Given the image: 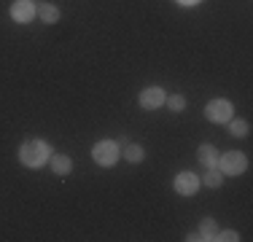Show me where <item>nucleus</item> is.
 Wrapping results in <instances>:
<instances>
[{
  "mask_svg": "<svg viewBox=\"0 0 253 242\" xmlns=\"http://www.w3.org/2000/svg\"><path fill=\"white\" fill-rule=\"evenodd\" d=\"M49 164H51V169L57 175H68L70 169H73V161H70V156H65V154H51Z\"/></svg>",
  "mask_w": 253,
  "mask_h": 242,
  "instance_id": "nucleus-8",
  "label": "nucleus"
},
{
  "mask_svg": "<svg viewBox=\"0 0 253 242\" xmlns=\"http://www.w3.org/2000/svg\"><path fill=\"white\" fill-rule=\"evenodd\" d=\"M200 164H202V167H208V169L218 164V154H215V145H210V143L200 145Z\"/></svg>",
  "mask_w": 253,
  "mask_h": 242,
  "instance_id": "nucleus-9",
  "label": "nucleus"
},
{
  "mask_svg": "<svg viewBox=\"0 0 253 242\" xmlns=\"http://www.w3.org/2000/svg\"><path fill=\"white\" fill-rule=\"evenodd\" d=\"M215 240H221V242H237V240H240V234H237V232H232V229H226V232L215 234Z\"/></svg>",
  "mask_w": 253,
  "mask_h": 242,
  "instance_id": "nucleus-16",
  "label": "nucleus"
},
{
  "mask_svg": "<svg viewBox=\"0 0 253 242\" xmlns=\"http://www.w3.org/2000/svg\"><path fill=\"white\" fill-rule=\"evenodd\" d=\"M205 116L215 124H224V121L232 119V102L229 100H210L208 108H205Z\"/></svg>",
  "mask_w": 253,
  "mask_h": 242,
  "instance_id": "nucleus-4",
  "label": "nucleus"
},
{
  "mask_svg": "<svg viewBox=\"0 0 253 242\" xmlns=\"http://www.w3.org/2000/svg\"><path fill=\"white\" fill-rule=\"evenodd\" d=\"M200 189V178H197L194 172H178L175 178V191L183 194V197H191V194H197Z\"/></svg>",
  "mask_w": 253,
  "mask_h": 242,
  "instance_id": "nucleus-7",
  "label": "nucleus"
},
{
  "mask_svg": "<svg viewBox=\"0 0 253 242\" xmlns=\"http://www.w3.org/2000/svg\"><path fill=\"white\" fill-rule=\"evenodd\" d=\"M229 132H232L234 137H245L248 135V121H243V119L232 121V124H229Z\"/></svg>",
  "mask_w": 253,
  "mask_h": 242,
  "instance_id": "nucleus-14",
  "label": "nucleus"
},
{
  "mask_svg": "<svg viewBox=\"0 0 253 242\" xmlns=\"http://www.w3.org/2000/svg\"><path fill=\"white\" fill-rule=\"evenodd\" d=\"M165 100H167V94H165V89H162V86H148V89H143V92H140V105L146 108V111L162 108V105H165Z\"/></svg>",
  "mask_w": 253,
  "mask_h": 242,
  "instance_id": "nucleus-5",
  "label": "nucleus"
},
{
  "mask_svg": "<svg viewBox=\"0 0 253 242\" xmlns=\"http://www.w3.org/2000/svg\"><path fill=\"white\" fill-rule=\"evenodd\" d=\"M218 169L224 175H243L248 169V156L240 154V151H226L218 159Z\"/></svg>",
  "mask_w": 253,
  "mask_h": 242,
  "instance_id": "nucleus-3",
  "label": "nucleus"
},
{
  "mask_svg": "<svg viewBox=\"0 0 253 242\" xmlns=\"http://www.w3.org/2000/svg\"><path fill=\"white\" fill-rule=\"evenodd\" d=\"M38 14V8H35L33 0H14V5H11V16H14V22H33V16Z\"/></svg>",
  "mask_w": 253,
  "mask_h": 242,
  "instance_id": "nucleus-6",
  "label": "nucleus"
},
{
  "mask_svg": "<svg viewBox=\"0 0 253 242\" xmlns=\"http://www.w3.org/2000/svg\"><path fill=\"white\" fill-rule=\"evenodd\" d=\"M49 156H51V145L46 140H27L19 148V159L27 167H43V161H49Z\"/></svg>",
  "mask_w": 253,
  "mask_h": 242,
  "instance_id": "nucleus-1",
  "label": "nucleus"
},
{
  "mask_svg": "<svg viewBox=\"0 0 253 242\" xmlns=\"http://www.w3.org/2000/svg\"><path fill=\"white\" fill-rule=\"evenodd\" d=\"M124 156H126V161H143V156H146V151H143V145H135V143H129L124 148Z\"/></svg>",
  "mask_w": 253,
  "mask_h": 242,
  "instance_id": "nucleus-13",
  "label": "nucleus"
},
{
  "mask_svg": "<svg viewBox=\"0 0 253 242\" xmlns=\"http://www.w3.org/2000/svg\"><path fill=\"white\" fill-rule=\"evenodd\" d=\"M186 240H189V242H200V240H202V234H200V232H197V234H189Z\"/></svg>",
  "mask_w": 253,
  "mask_h": 242,
  "instance_id": "nucleus-18",
  "label": "nucleus"
},
{
  "mask_svg": "<svg viewBox=\"0 0 253 242\" xmlns=\"http://www.w3.org/2000/svg\"><path fill=\"white\" fill-rule=\"evenodd\" d=\"M119 154H122V148L116 145V140H100L92 148V156L100 167H113L119 161Z\"/></svg>",
  "mask_w": 253,
  "mask_h": 242,
  "instance_id": "nucleus-2",
  "label": "nucleus"
},
{
  "mask_svg": "<svg viewBox=\"0 0 253 242\" xmlns=\"http://www.w3.org/2000/svg\"><path fill=\"white\" fill-rule=\"evenodd\" d=\"M178 3H180V5H197L200 0H178Z\"/></svg>",
  "mask_w": 253,
  "mask_h": 242,
  "instance_id": "nucleus-19",
  "label": "nucleus"
},
{
  "mask_svg": "<svg viewBox=\"0 0 253 242\" xmlns=\"http://www.w3.org/2000/svg\"><path fill=\"white\" fill-rule=\"evenodd\" d=\"M116 145H119V148H122V151H124V148H126V145H129V140H126V137H119V140H116Z\"/></svg>",
  "mask_w": 253,
  "mask_h": 242,
  "instance_id": "nucleus-17",
  "label": "nucleus"
},
{
  "mask_svg": "<svg viewBox=\"0 0 253 242\" xmlns=\"http://www.w3.org/2000/svg\"><path fill=\"white\" fill-rule=\"evenodd\" d=\"M165 102H170V108H172L175 113H180V111L186 108V97H183V94H172L170 100H165Z\"/></svg>",
  "mask_w": 253,
  "mask_h": 242,
  "instance_id": "nucleus-15",
  "label": "nucleus"
},
{
  "mask_svg": "<svg viewBox=\"0 0 253 242\" xmlns=\"http://www.w3.org/2000/svg\"><path fill=\"white\" fill-rule=\"evenodd\" d=\"M200 183H205L208 189H218V186L224 183V172L215 169V167H210V172H205V178L200 180Z\"/></svg>",
  "mask_w": 253,
  "mask_h": 242,
  "instance_id": "nucleus-11",
  "label": "nucleus"
},
{
  "mask_svg": "<svg viewBox=\"0 0 253 242\" xmlns=\"http://www.w3.org/2000/svg\"><path fill=\"white\" fill-rule=\"evenodd\" d=\"M200 234H202V240H215V234H218V226H215L213 218H205V221L200 223Z\"/></svg>",
  "mask_w": 253,
  "mask_h": 242,
  "instance_id": "nucleus-12",
  "label": "nucleus"
},
{
  "mask_svg": "<svg viewBox=\"0 0 253 242\" xmlns=\"http://www.w3.org/2000/svg\"><path fill=\"white\" fill-rule=\"evenodd\" d=\"M38 16H41V22H46V24H54V22H59V8L54 3H41V8H38Z\"/></svg>",
  "mask_w": 253,
  "mask_h": 242,
  "instance_id": "nucleus-10",
  "label": "nucleus"
}]
</instances>
